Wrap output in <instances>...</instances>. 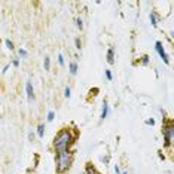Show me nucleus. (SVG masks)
<instances>
[{"mask_svg":"<svg viewBox=\"0 0 174 174\" xmlns=\"http://www.w3.org/2000/svg\"><path fill=\"white\" fill-rule=\"evenodd\" d=\"M139 63H140V66H149L150 64V57L147 55V54H144V55H141L140 57V60H139Z\"/></svg>","mask_w":174,"mask_h":174,"instance_id":"12","label":"nucleus"},{"mask_svg":"<svg viewBox=\"0 0 174 174\" xmlns=\"http://www.w3.org/2000/svg\"><path fill=\"white\" fill-rule=\"evenodd\" d=\"M113 170H115V174H121V168H119V165H115V167H113Z\"/></svg>","mask_w":174,"mask_h":174,"instance_id":"25","label":"nucleus"},{"mask_svg":"<svg viewBox=\"0 0 174 174\" xmlns=\"http://www.w3.org/2000/svg\"><path fill=\"white\" fill-rule=\"evenodd\" d=\"M54 118H55V112H54V110H49V112H48V115H46V121L52 122Z\"/></svg>","mask_w":174,"mask_h":174,"instance_id":"15","label":"nucleus"},{"mask_svg":"<svg viewBox=\"0 0 174 174\" xmlns=\"http://www.w3.org/2000/svg\"><path fill=\"white\" fill-rule=\"evenodd\" d=\"M104 76L107 80H113V73H112L110 70H104Z\"/></svg>","mask_w":174,"mask_h":174,"instance_id":"17","label":"nucleus"},{"mask_svg":"<svg viewBox=\"0 0 174 174\" xmlns=\"http://www.w3.org/2000/svg\"><path fill=\"white\" fill-rule=\"evenodd\" d=\"M43 67H45V70H51V58H49V57H45Z\"/></svg>","mask_w":174,"mask_h":174,"instance_id":"13","label":"nucleus"},{"mask_svg":"<svg viewBox=\"0 0 174 174\" xmlns=\"http://www.w3.org/2000/svg\"><path fill=\"white\" fill-rule=\"evenodd\" d=\"M74 46H76V49H80V48H82V42H80V39H79V37H76V39H74Z\"/></svg>","mask_w":174,"mask_h":174,"instance_id":"20","label":"nucleus"},{"mask_svg":"<svg viewBox=\"0 0 174 174\" xmlns=\"http://www.w3.org/2000/svg\"><path fill=\"white\" fill-rule=\"evenodd\" d=\"M64 97H66V98H70V97H71V89H70V87L64 88Z\"/></svg>","mask_w":174,"mask_h":174,"instance_id":"19","label":"nucleus"},{"mask_svg":"<svg viewBox=\"0 0 174 174\" xmlns=\"http://www.w3.org/2000/svg\"><path fill=\"white\" fill-rule=\"evenodd\" d=\"M109 161H110V156H106V158H103V162H104V164H109Z\"/></svg>","mask_w":174,"mask_h":174,"instance_id":"27","label":"nucleus"},{"mask_svg":"<svg viewBox=\"0 0 174 174\" xmlns=\"http://www.w3.org/2000/svg\"><path fill=\"white\" fill-rule=\"evenodd\" d=\"M25 92H27L28 101H33V100H34V89H33L31 80H27V84H25Z\"/></svg>","mask_w":174,"mask_h":174,"instance_id":"5","label":"nucleus"},{"mask_svg":"<svg viewBox=\"0 0 174 174\" xmlns=\"http://www.w3.org/2000/svg\"><path fill=\"white\" fill-rule=\"evenodd\" d=\"M12 66H14V67H18V66H19V60H18V58H14V60H12Z\"/></svg>","mask_w":174,"mask_h":174,"instance_id":"24","label":"nucleus"},{"mask_svg":"<svg viewBox=\"0 0 174 174\" xmlns=\"http://www.w3.org/2000/svg\"><path fill=\"white\" fill-rule=\"evenodd\" d=\"M109 113H110V107H109V103L107 101H103V107H101V115H100V122H103L104 119H107V116H109Z\"/></svg>","mask_w":174,"mask_h":174,"instance_id":"6","label":"nucleus"},{"mask_svg":"<svg viewBox=\"0 0 174 174\" xmlns=\"http://www.w3.org/2000/svg\"><path fill=\"white\" fill-rule=\"evenodd\" d=\"M85 174H101V173L97 171V168L94 167V164L87 162V164H85Z\"/></svg>","mask_w":174,"mask_h":174,"instance_id":"9","label":"nucleus"},{"mask_svg":"<svg viewBox=\"0 0 174 174\" xmlns=\"http://www.w3.org/2000/svg\"><path fill=\"white\" fill-rule=\"evenodd\" d=\"M69 70H70V74H71V76H76V74H77V70H79L77 63H76V61H71L69 64Z\"/></svg>","mask_w":174,"mask_h":174,"instance_id":"11","label":"nucleus"},{"mask_svg":"<svg viewBox=\"0 0 174 174\" xmlns=\"http://www.w3.org/2000/svg\"><path fill=\"white\" fill-rule=\"evenodd\" d=\"M144 123H146V125H152V126H153V125H155V119H153V118H149V119H146Z\"/></svg>","mask_w":174,"mask_h":174,"instance_id":"23","label":"nucleus"},{"mask_svg":"<svg viewBox=\"0 0 174 174\" xmlns=\"http://www.w3.org/2000/svg\"><path fill=\"white\" fill-rule=\"evenodd\" d=\"M77 140V131L73 134V130L70 126L61 128L52 140V150L55 153H61V152H67L70 147L76 143Z\"/></svg>","mask_w":174,"mask_h":174,"instance_id":"1","label":"nucleus"},{"mask_svg":"<svg viewBox=\"0 0 174 174\" xmlns=\"http://www.w3.org/2000/svg\"><path fill=\"white\" fill-rule=\"evenodd\" d=\"M58 64L61 66V67H64V57H63V54H58Z\"/></svg>","mask_w":174,"mask_h":174,"instance_id":"21","label":"nucleus"},{"mask_svg":"<svg viewBox=\"0 0 174 174\" xmlns=\"http://www.w3.org/2000/svg\"><path fill=\"white\" fill-rule=\"evenodd\" d=\"M76 25H77L79 30L84 28V21H82V18H76Z\"/></svg>","mask_w":174,"mask_h":174,"instance_id":"18","label":"nucleus"},{"mask_svg":"<svg viewBox=\"0 0 174 174\" xmlns=\"http://www.w3.org/2000/svg\"><path fill=\"white\" fill-rule=\"evenodd\" d=\"M149 19H150V24H152V27H153V28H156V27H158V22H159V19H161V17H159V14H158L156 11H152V12L149 14Z\"/></svg>","mask_w":174,"mask_h":174,"instance_id":"7","label":"nucleus"},{"mask_svg":"<svg viewBox=\"0 0 174 174\" xmlns=\"http://www.w3.org/2000/svg\"><path fill=\"white\" fill-rule=\"evenodd\" d=\"M121 174H126V171H121Z\"/></svg>","mask_w":174,"mask_h":174,"instance_id":"28","label":"nucleus"},{"mask_svg":"<svg viewBox=\"0 0 174 174\" xmlns=\"http://www.w3.org/2000/svg\"><path fill=\"white\" fill-rule=\"evenodd\" d=\"M74 155L71 150L55 153V174H67L73 165Z\"/></svg>","mask_w":174,"mask_h":174,"instance_id":"2","label":"nucleus"},{"mask_svg":"<svg viewBox=\"0 0 174 174\" xmlns=\"http://www.w3.org/2000/svg\"><path fill=\"white\" fill-rule=\"evenodd\" d=\"M162 136L164 147H171L174 141V121L170 118H162Z\"/></svg>","mask_w":174,"mask_h":174,"instance_id":"3","label":"nucleus"},{"mask_svg":"<svg viewBox=\"0 0 174 174\" xmlns=\"http://www.w3.org/2000/svg\"><path fill=\"white\" fill-rule=\"evenodd\" d=\"M106 58H107V63L112 66L115 64V46H110L107 49V54H106Z\"/></svg>","mask_w":174,"mask_h":174,"instance_id":"8","label":"nucleus"},{"mask_svg":"<svg viewBox=\"0 0 174 174\" xmlns=\"http://www.w3.org/2000/svg\"><path fill=\"white\" fill-rule=\"evenodd\" d=\"M8 70H9V64H6V66L3 67V70H2V73H6Z\"/></svg>","mask_w":174,"mask_h":174,"instance_id":"26","label":"nucleus"},{"mask_svg":"<svg viewBox=\"0 0 174 174\" xmlns=\"http://www.w3.org/2000/svg\"><path fill=\"white\" fill-rule=\"evenodd\" d=\"M34 139H36V133L34 131H30V133H28V140H30V141H34Z\"/></svg>","mask_w":174,"mask_h":174,"instance_id":"22","label":"nucleus"},{"mask_svg":"<svg viewBox=\"0 0 174 174\" xmlns=\"http://www.w3.org/2000/svg\"><path fill=\"white\" fill-rule=\"evenodd\" d=\"M155 51L158 52V55L161 57V60H162L165 64H170V57H168L167 51L164 49V43H162L161 40H156V42H155Z\"/></svg>","mask_w":174,"mask_h":174,"instance_id":"4","label":"nucleus"},{"mask_svg":"<svg viewBox=\"0 0 174 174\" xmlns=\"http://www.w3.org/2000/svg\"><path fill=\"white\" fill-rule=\"evenodd\" d=\"M18 55H19L21 58H27V55H28V52H27V51H25L24 48H19V49H18Z\"/></svg>","mask_w":174,"mask_h":174,"instance_id":"16","label":"nucleus"},{"mask_svg":"<svg viewBox=\"0 0 174 174\" xmlns=\"http://www.w3.org/2000/svg\"><path fill=\"white\" fill-rule=\"evenodd\" d=\"M5 45H6V48H8L9 51H14V49H15L14 42H12V40H9V39H6V40H5Z\"/></svg>","mask_w":174,"mask_h":174,"instance_id":"14","label":"nucleus"},{"mask_svg":"<svg viewBox=\"0 0 174 174\" xmlns=\"http://www.w3.org/2000/svg\"><path fill=\"white\" fill-rule=\"evenodd\" d=\"M36 136H37L39 139H43V136H45V123H39V125H37V128H36Z\"/></svg>","mask_w":174,"mask_h":174,"instance_id":"10","label":"nucleus"}]
</instances>
